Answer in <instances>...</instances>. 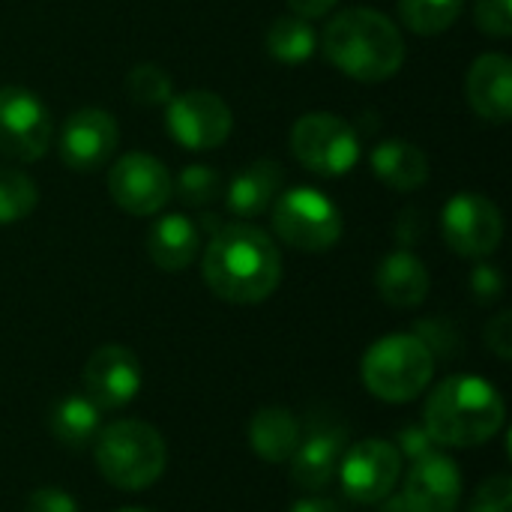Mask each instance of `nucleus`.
<instances>
[{"instance_id":"nucleus-1","label":"nucleus","mask_w":512,"mask_h":512,"mask_svg":"<svg viewBox=\"0 0 512 512\" xmlns=\"http://www.w3.org/2000/svg\"><path fill=\"white\" fill-rule=\"evenodd\" d=\"M204 282L219 300L252 306L267 300L282 279V255L273 237L249 222L216 228L204 252Z\"/></svg>"},{"instance_id":"nucleus-2","label":"nucleus","mask_w":512,"mask_h":512,"mask_svg":"<svg viewBox=\"0 0 512 512\" xmlns=\"http://www.w3.org/2000/svg\"><path fill=\"white\" fill-rule=\"evenodd\" d=\"M321 48L339 72L363 84L387 81L405 63V39L399 27L384 12L366 6L339 12L327 24Z\"/></svg>"},{"instance_id":"nucleus-3","label":"nucleus","mask_w":512,"mask_h":512,"mask_svg":"<svg viewBox=\"0 0 512 512\" xmlns=\"http://www.w3.org/2000/svg\"><path fill=\"white\" fill-rule=\"evenodd\" d=\"M504 420L507 405L495 384L477 375H453L432 390L423 429L441 447H480L504 429Z\"/></svg>"},{"instance_id":"nucleus-4","label":"nucleus","mask_w":512,"mask_h":512,"mask_svg":"<svg viewBox=\"0 0 512 512\" xmlns=\"http://www.w3.org/2000/svg\"><path fill=\"white\" fill-rule=\"evenodd\" d=\"M99 474L120 492H144L168 465L165 438L144 420H117L99 429L93 441Z\"/></svg>"},{"instance_id":"nucleus-5","label":"nucleus","mask_w":512,"mask_h":512,"mask_svg":"<svg viewBox=\"0 0 512 512\" xmlns=\"http://www.w3.org/2000/svg\"><path fill=\"white\" fill-rule=\"evenodd\" d=\"M435 375V354L414 333H396L378 339L360 363L363 387L390 405L414 402Z\"/></svg>"},{"instance_id":"nucleus-6","label":"nucleus","mask_w":512,"mask_h":512,"mask_svg":"<svg viewBox=\"0 0 512 512\" xmlns=\"http://www.w3.org/2000/svg\"><path fill=\"white\" fill-rule=\"evenodd\" d=\"M273 231L300 252H327L342 237V213L324 192L294 186L273 201Z\"/></svg>"},{"instance_id":"nucleus-7","label":"nucleus","mask_w":512,"mask_h":512,"mask_svg":"<svg viewBox=\"0 0 512 512\" xmlns=\"http://www.w3.org/2000/svg\"><path fill=\"white\" fill-rule=\"evenodd\" d=\"M291 153L312 174L342 177L360 162V138L342 117L330 111H312L291 126Z\"/></svg>"},{"instance_id":"nucleus-8","label":"nucleus","mask_w":512,"mask_h":512,"mask_svg":"<svg viewBox=\"0 0 512 512\" xmlns=\"http://www.w3.org/2000/svg\"><path fill=\"white\" fill-rule=\"evenodd\" d=\"M336 474L354 504H381L396 492L402 477V453L393 441L369 438L342 453Z\"/></svg>"},{"instance_id":"nucleus-9","label":"nucleus","mask_w":512,"mask_h":512,"mask_svg":"<svg viewBox=\"0 0 512 512\" xmlns=\"http://www.w3.org/2000/svg\"><path fill=\"white\" fill-rule=\"evenodd\" d=\"M54 123L45 102L24 87L0 90V153L15 162H36L48 153Z\"/></svg>"},{"instance_id":"nucleus-10","label":"nucleus","mask_w":512,"mask_h":512,"mask_svg":"<svg viewBox=\"0 0 512 512\" xmlns=\"http://www.w3.org/2000/svg\"><path fill=\"white\" fill-rule=\"evenodd\" d=\"M168 132L186 150H216L228 141L234 114L213 90H186L168 99Z\"/></svg>"},{"instance_id":"nucleus-11","label":"nucleus","mask_w":512,"mask_h":512,"mask_svg":"<svg viewBox=\"0 0 512 512\" xmlns=\"http://www.w3.org/2000/svg\"><path fill=\"white\" fill-rule=\"evenodd\" d=\"M447 246L462 258H486L501 246L504 216L495 201L477 192H459L447 201L441 216Z\"/></svg>"},{"instance_id":"nucleus-12","label":"nucleus","mask_w":512,"mask_h":512,"mask_svg":"<svg viewBox=\"0 0 512 512\" xmlns=\"http://www.w3.org/2000/svg\"><path fill=\"white\" fill-rule=\"evenodd\" d=\"M108 192L120 210L132 216H153L171 201L174 177L156 156L126 153L108 168Z\"/></svg>"},{"instance_id":"nucleus-13","label":"nucleus","mask_w":512,"mask_h":512,"mask_svg":"<svg viewBox=\"0 0 512 512\" xmlns=\"http://www.w3.org/2000/svg\"><path fill=\"white\" fill-rule=\"evenodd\" d=\"M120 129L114 114L102 108H81L69 114L57 135V153L69 171H99L117 150Z\"/></svg>"},{"instance_id":"nucleus-14","label":"nucleus","mask_w":512,"mask_h":512,"mask_svg":"<svg viewBox=\"0 0 512 512\" xmlns=\"http://www.w3.org/2000/svg\"><path fill=\"white\" fill-rule=\"evenodd\" d=\"M141 384V363L126 345H102L90 354L84 366V390L99 411L129 405L138 396Z\"/></svg>"},{"instance_id":"nucleus-15","label":"nucleus","mask_w":512,"mask_h":512,"mask_svg":"<svg viewBox=\"0 0 512 512\" xmlns=\"http://www.w3.org/2000/svg\"><path fill=\"white\" fill-rule=\"evenodd\" d=\"M408 512H456L462 504V474L450 456L429 453L417 459L399 495Z\"/></svg>"},{"instance_id":"nucleus-16","label":"nucleus","mask_w":512,"mask_h":512,"mask_svg":"<svg viewBox=\"0 0 512 512\" xmlns=\"http://www.w3.org/2000/svg\"><path fill=\"white\" fill-rule=\"evenodd\" d=\"M348 432L339 426H315L306 438H300L294 456H291V480L303 492H324L339 468V459L345 453Z\"/></svg>"},{"instance_id":"nucleus-17","label":"nucleus","mask_w":512,"mask_h":512,"mask_svg":"<svg viewBox=\"0 0 512 512\" xmlns=\"http://www.w3.org/2000/svg\"><path fill=\"white\" fill-rule=\"evenodd\" d=\"M471 108L492 123L512 117V60L507 54H483L471 63L465 78Z\"/></svg>"},{"instance_id":"nucleus-18","label":"nucleus","mask_w":512,"mask_h":512,"mask_svg":"<svg viewBox=\"0 0 512 512\" xmlns=\"http://www.w3.org/2000/svg\"><path fill=\"white\" fill-rule=\"evenodd\" d=\"M285 183V171L279 162L273 159H255L249 165H243L228 183H225V204L234 216L240 219H255L261 213H267L276 201V195L282 192Z\"/></svg>"},{"instance_id":"nucleus-19","label":"nucleus","mask_w":512,"mask_h":512,"mask_svg":"<svg viewBox=\"0 0 512 512\" xmlns=\"http://www.w3.org/2000/svg\"><path fill=\"white\" fill-rule=\"evenodd\" d=\"M198 249H201V231L183 213L159 216L147 234V255L165 273L186 270L198 258Z\"/></svg>"},{"instance_id":"nucleus-20","label":"nucleus","mask_w":512,"mask_h":512,"mask_svg":"<svg viewBox=\"0 0 512 512\" xmlns=\"http://www.w3.org/2000/svg\"><path fill=\"white\" fill-rule=\"evenodd\" d=\"M375 285L384 303L396 309H414L429 294V270L414 252L399 249V252H390L378 264Z\"/></svg>"},{"instance_id":"nucleus-21","label":"nucleus","mask_w":512,"mask_h":512,"mask_svg":"<svg viewBox=\"0 0 512 512\" xmlns=\"http://www.w3.org/2000/svg\"><path fill=\"white\" fill-rule=\"evenodd\" d=\"M372 168L381 183H387L396 192H414L429 180V159L426 153L405 141V138H387L372 150Z\"/></svg>"},{"instance_id":"nucleus-22","label":"nucleus","mask_w":512,"mask_h":512,"mask_svg":"<svg viewBox=\"0 0 512 512\" xmlns=\"http://www.w3.org/2000/svg\"><path fill=\"white\" fill-rule=\"evenodd\" d=\"M249 447L270 465H288L300 444V423L288 408H261L249 420Z\"/></svg>"},{"instance_id":"nucleus-23","label":"nucleus","mask_w":512,"mask_h":512,"mask_svg":"<svg viewBox=\"0 0 512 512\" xmlns=\"http://www.w3.org/2000/svg\"><path fill=\"white\" fill-rule=\"evenodd\" d=\"M48 429L66 450H84L99 435V408L87 396H63L48 417Z\"/></svg>"},{"instance_id":"nucleus-24","label":"nucleus","mask_w":512,"mask_h":512,"mask_svg":"<svg viewBox=\"0 0 512 512\" xmlns=\"http://www.w3.org/2000/svg\"><path fill=\"white\" fill-rule=\"evenodd\" d=\"M315 45H318V33L300 15H282L267 30V51L279 63H291V66L306 63L315 54Z\"/></svg>"},{"instance_id":"nucleus-25","label":"nucleus","mask_w":512,"mask_h":512,"mask_svg":"<svg viewBox=\"0 0 512 512\" xmlns=\"http://www.w3.org/2000/svg\"><path fill=\"white\" fill-rule=\"evenodd\" d=\"M465 0H399V18L420 36H438L456 24Z\"/></svg>"},{"instance_id":"nucleus-26","label":"nucleus","mask_w":512,"mask_h":512,"mask_svg":"<svg viewBox=\"0 0 512 512\" xmlns=\"http://www.w3.org/2000/svg\"><path fill=\"white\" fill-rule=\"evenodd\" d=\"M39 204L36 183L9 165H0V225H12L27 219Z\"/></svg>"},{"instance_id":"nucleus-27","label":"nucleus","mask_w":512,"mask_h":512,"mask_svg":"<svg viewBox=\"0 0 512 512\" xmlns=\"http://www.w3.org/2000/svg\"><path fill=\"white\" fill-rule=\"evenodd\" d=\"M225 192V180L213 165H186L174 180V195L189 207H207L219 201Z\"/></svg>"},{"instance_id":"nucleus-28","label":"nucleus","mask_w":512,"mask_h":512,"mask_svg":"<svg viewBox=\"0 0 512 512\" xmlns=\"http://www.w3.org/2000/svg\"><path fill=\"white\" fill-rule=\"evenodd\" d=\"M126 90L138 105H168L174 96L171 75L156 63H138L126 75Z\"/></svg>"},{"instance_id":"nucleus-29","label":"nucleus","mask_w":512,"mask_h":512,"mask_svg":"<svg viewBox=\"0 0 512 512\" xmlns=\"http://www.w3.org/2000/svg\"><path fill=\"white\" fill-rule=\"evenodd\" d=\"M474 18L483 33L507 39L512 33V0H477Z\"/></svg>"},{"instance_id":"nucleus-30","label":"nucleus","mask_w":512,"mask_h":512,"mask_svg":"<svg viewBox=\"0 0 512 512\" xmlns=\"http://www.w3.org/2000/svg\"><path fill=\"white\" fill-rule=\"evenodd\" d=\"M468 512H512V480L510 477H492L486 480L474 498Z\"/></svg>"},{"instance_id":"nucleus-31","label":"nucleus","mask_w":512,"mask_h":512,"mask_svg":"<svg viewBox=\"0 0 512 512\" xmlns=\"http://www.w3.org/2000/svg\"><path fill=\"white\" fill-rule=\"evenodd\" d=\"M24 512H78V504L69 492L57 486H42L27 498Z\"/></svg>"},{"instance_id":"nucleus-32","label":"nucleus","mask_w":512,"mask_h":512,"mask_svg":"<svg viewBox=\"0 0 512 512\" xmlns=\"http://www.w3.org/2000/svg\"><path fill=\"white\" fill-rule=\"evenodd\" d=\"M471 294L477 297V303H495L504 294V276L498 267L492 264H480L471 273Z\"/></svg>"},{"instance_id":"nucleus-33","label":"nucleus","mask_w":512,"mask_h":512,"mask_svg":"<svg viewBox=\"0 0 512 512\" xmlns=\"http://www.w3.org/2000/svg\"><path fill=\"white\" fill-rule=\"evenodd\" d=\"M486 345L495 357H501L504 363L512 357V315L501 312L489 321L486 327Z\"/></svg>"},{"instance_id":"nucleus-34","label":"nucleus","mask_w":512,"mask_h":512,"mask_svg":"<svg viewBox=\"0 0 512 512\" xmlns=\"http://www.w3.org/2000/svg\"><path fill=\"white\" fill-rule=\"evenodd\" d=\"M414 336H420L432 354H453V348H456V333L447 327H438V321H420Z\"/></svg>"},{"instance_id":"nucleus-35","label":"nucleus","mask_w":512,"mask_h":512,"mask_svg":"<svg viewBox=\"0 0 512 512\" xmlns=\"http://www.w3.org/2000/svg\"><path fill=\"white\" fill-rule=\"evenodd\" d=\"M399 444H402V456H408L411 462H417V459H423V456H429V453H435V441L429 438V432L426 429H405L402 435H399Z\"/></svg>"},{"instance_id":"nucleus-36","label":"nucleus","mask_w":512,"mask_h":512,"mask_svg":"<svg viewBox=\"0 0 512 512\" xmlns=\"http://www.w3.org/2000/svg\"><path fill=\"white\" fill-rule=\"evenodd\" d=\"M336 3H339V0H288L291 12H294V15H300V18H306V21L327 15Z\"/></svg>"},{"instance_id":"nucleus-37","label":"nucleus","mask_w":512,"mask_h":512,"mask_svg":"<svg viewBox=\"0 0 512 512\" xmlns=\"http://www.w3.org/2000/svg\"><path fill=\"white\" fill-rule=\"evenodd\" d=\"M291 512H342V507L333 498H303L291 507Z\"/></svg>"},{"instance_id":"nucleus-38","label":"nucleus","mask_w":512,"mask_h":512,"mask_svg":"<svg viewBox=\"0 0 512 512\" xmlns=\"http://www.w3.org/2000/svg\"><path fill=\"white\" fill-rule=\"evenodd\" d=\"M117 512H150V510H144V507H123V510H117Z\"/></svg>"}]
</instances>
